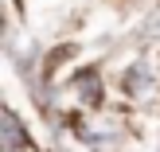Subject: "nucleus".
<instances>
[{
    "label": "nucleus",
    "instance_id": "obj_1",
    "mask_svg": "<svg viewBox=\"0 0 160 152\" xmlns=\"http://www.w3.org/2000/svg\"><path fill=\"white\" fill-rule=\"evenodd\" d=\"M0 145H4L8 152H20V148H28V133H23L20 117H16L12 109H4V117H0Z\"/></svg>",
    "mask_w": 160,
    "mask_h": 152
},
{
    "label": "nucleus",
    "instance_id": "obj_2",
    "mask_svg": "<svg viewBox=\"0 0 160 152\" xmlns=\"http://www.w3.org/2000/svg\"><path fill=\"white\" fill-rule=\"evenodd\" d=\"M145 82H148V70L145 66H133L129 74H125V86H129V90H145Z\"/></svg>",
    "mask_w": 160,
    "mask_h": 152
}]
</instances>
